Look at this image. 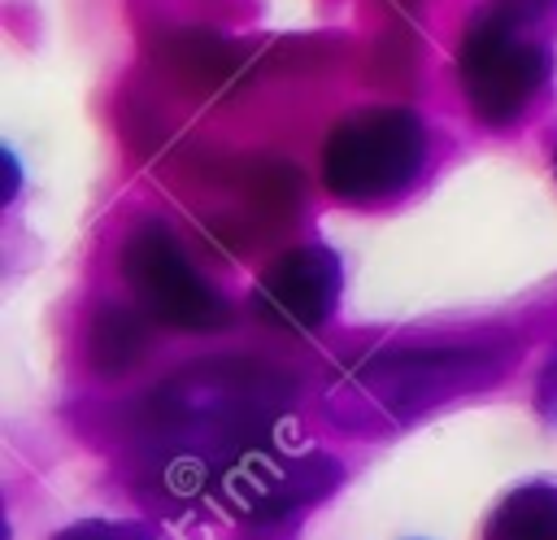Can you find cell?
<instances>
[{
    "mask_svg": "<svg viewBox=\"0 0 557 540\" xmlns=\"http://www.w3.org/2000/svg\"><path fill=\"white\" fill-rule=\"evenodd\" d=\"M339 283H344L339 257L326 244H300L261 270L252 287V309L261 322L278 331L309 335L335 314Z\"/></svg>",
    "mask_w": 557,
    "mask_h": 540,
    "instance_id": "obj_7",
    "label": "cell"
},
{
    "mask_svg": "<svg viewBox=\"0 0 557 540\" xmlns=\"http://www.w3.org/2000/svg\"><path fill=\"white\" fill-rule=\"evenodd\" d=\"M557 0H483L457 48V78L483 126L518 122L553 74Z\"/></svg>",
    "mask_w": 557,
    "mask_h": 540,
    "instance_id": "obj_1",
    "label": "cell"
},
{
    "mask_svg": "<svg viewBox=\"0 0 557 540\" xmlns=\"http://www.w3.org/2000/svg\"><path fill=\"white\" fill-rule=\"evenodd\" d=\"M122 274L131 283L135 300L157 322L209 331L231 318L226 300L191 270V261L183 257V248L174 244V235L161 222H144L131 231V240L122 244Z\"/></svg>",
    "mask_w": 557,
    "mask_h": 540,
    "instance_id": "obj_6",
    "label": "cell"
},
{
    "mask_svg": "<svg viewBox=\"0 0 557 540\" xmlns=\"http://www.w3.org/2000/svg\"><path fill=\"white\" fill-rule=\"evenodd\" d=\"M344 470L326 453H274L270 444L244 449L218 470V496L252 527H283L305 505L326 501Z\"/></svg>",
    "mask_w": 557,
    "mask_h": 540,
    "instance_id": "obj_5",
    "label": "cell"
},
{
    "mask_svg": "<svg viewBox=\"0 0 557 540\" xmlns=\"http://www.w3.org/2000/svg\"><path fill=\"white\" fill-rule=\"evenodd\" d=\"M87 353H91V366L104 370V375H122L131 370L139 357H144V327L135 314L126 309H100L96 322H91V335H87Z\"/></svg>",
    "mask_w": 557,
    "mask_h": 540,
    "instance_id": "obj_9",
    "label": "cell"
},
{
    "mask_svg": "<svg viewBox=\"0 0 557 540\" xmlns=\"http://www.w3.org/2000/svg\"><path fill=\"white\" fill-rule=\"evenodd\" d=\"M540 414L557 422V361H548V370L540 375V396H535Z\"/></svg>",
    "mask_w": 557,
    "mask_h": 540,
    "instance_id": "obj_11",
    "label": "cell"
},
{
    "mask_svg": "<svg viewBox=\"0 0 557 540\" xmlns=\"http://www.w3.org/2000/svg\"><path fill=\"white\" fill-rule=\"evenodd\" d=\"M409 4H413V0H409Z\"/></svg>",
    "mask_w": 557,
    "mask_h": 540,
    "instance_id": "obj_13",
    "label": "cell"
},
{
    "mask_svg": "<svg viewBox=\"0 0 557 540\" xmlns=\"http://www.w3.org/2000/svg\"><path fill=\"white\" fill-rule=\"evenodd\" d=\"M553 174H557V157H553Z\"/></svg>",
    "mask_w": 557,
    "mask_h": 540,
    "instance_id": "obj_12",
    "label": "cell"
},
{
    "mask_svg": "<svg viewBox=\"0 0 557 540\" xmlns=\"http://www.w3.org/2000/svg\"><path fill=\"white\" fill-rule=\"evenodd\" d=\"M426 161V126L413 109L374 105L339 118L322 148V183L335 200L379 205L400 196Z\"/></svg>",
    "mask_w": 557,
    "mask_h": 540,
    "instance_id": "obj_4",
    "label": "cell"
},
{
    "mask_svg": "<svg viewBox=\"0 0 557 540\" xmlns=\"http://www.w3.org/2000/svg\"><path fill=\"white\" fill-rule=\"evenodd\" d=\"M505 370V353L492 344H431V348H387L366 361H357L339 388L335 405L379 414L387 422H409L453 396L479 392L496 383Z\"/></svg>",
    "mask_w": 557,
    "mask_h": 540,
    "instance_id": "obj_2",
    "label": "cell"
},
{
    "mask_svg": "<svg viewBox=\"0 0 557 540\" xmlns=\"http://www.w3.org/2000/svg\"><path fill=\"white\" fill-rule=\"evenodd\" d=\"M283 401L287 383L261 366H205L161 388L157 427L170 440H191L196 449L209 440L226 466L257 444L252 435L283 409Z\"/></svg>",
    "mask_w": 557,
    "mask_h": 540,
    "instance_id": "obj_3",
    "label": "cell"
},
{
    "mask_svg": "<svg viewBox=\"0 0 557 540\" xmlns=\"http://www.w3.org/2000/svg\"><path fill=\"white\" fill-rule=\"evenodd\" d=\"M487 540H557V488L553 483H527L513 488L492 523Z\"/></svg>",
    "mask_w": 557,
    "mask_h": 540,
    "instance_id": "obj_8",
    "label": "cell"
},
{
    "mask_svg": "<svg viewBox=\"0 0 557 540\" xmlns=\"http://www.w3.org/2000/svg\"><path fill=\"white\" fill-rule=\"evenodd\" d=\"M52 540H157L144 523H113V518H83L61 527Z\"/></svg>",
    "mask_w": 557,
    "mask_h": 540,
    "instance_id": "obj_10",
    "label": "cell"
}]
</instances>
